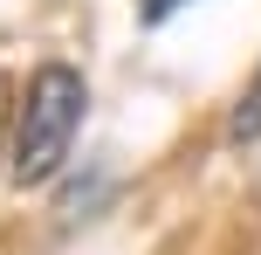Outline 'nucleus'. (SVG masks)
Returning a JSON list of instances; mask_svg holds the SVG:
<instances>
[{
    "instance_id": "1",
    "label": "nucleus",
    "mask_w": 261,
    "mask_h": 255,
    "mask_svg": "<svg viewBox=\"0 0 261 255\" xmlns=\"http://www.w3.org/2000/svg\"><path fill=\"white\" fill-rule=\"evenodd\" d=\"M83 104H90L83 69H69V62H41L35 76H28L21 118H14V152H7L14 187H48V179L62 173L69 145H76V124H83Z\"/></svg>"
},
{
    "instance_id": "2",
    "label": "nucleus",
    "mask_w": 261,
    "mask_h": 255,
    "mask_svg": "<svg viewBox=\"0 0 261 255\" xmlns=\"http://www.w3.org/2000/svg\"><path fill=\"white\" fill-rule=\"evenodd\" d=\"M227 138H234V145H248V138H261V69H254V83H248V90H241L234 118H227Z\"/></svg>"
},
{
    "instance_id": "3",
    "label": "nucleus",
    "mask_w": 261,
    "mask_h": 255,
    "mask_svg": "<svg viewBox=\"0 0 261 255\" xmlns=\"http://www.w3.org/2000/svg\"><path fill=\"white\" fill-rule=\"evenodd\" d=\"M138 7H144V21H165V14H172V7H186V0H138Z\"/></svg>"
},
{
    "instance_id": "4",
    "label": "nucleus",
    "mask_w": 261,
    "mask_h": 255,
    "mask_svg": "<svg viewBox=\"0 0 261 255\" xmlns=\"http://www.w3.org/2000/svg\"><path fill=\"white\" fill-rule=\"evenodd\" d=\"M0 97H7V83H0ZM0 118H7V104H0Z\"/></svg>"
}]
</instances>
